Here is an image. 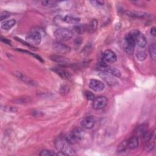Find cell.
<instances>
[{
	"label": "cell",
	"instance_id": "1",
	"mask_svg": "<svg viewBox=\"0 0 156 156\" xmlns=\"http://www.w3.org/2000/svg\"><path fill=\"white\" fill-rule=\"evenodd\" d=\"M84 136V131L80 128H74L69 134H68L65 138L66 141L70 144H74L79 141L81 140Z\"/></svg>",
	"mask_w": 156,
	"mask_h": 156
},
{
	"label": "cell",
	"instance_id": "2",
	"mask_svg": "<svg viewBox=\"0 0 156 156\" xmlns=\"http://www.w3.org/2000/svg\"><path fill=\"white\" fill-rule=\"evenodd\" d=\"M41 40V35L39 30L37 29L31 30L26 35V41L30 45L37 46L38 45Z\"/></svg>",
	"mask_w": 156,
	"mask_h": 156
},
{
	"label": "cell",
	"instance_id": "3",
	"mask_svg": "<svg viewBox=\"0 0 156 156\" xmlns=\"http://www.w3.org/2000/svg\"><path fill=\"white\" fill-rule=\"evenodd\" d=\"M54 35L59 41H66L72 38L73 33L69 29L59 28L55 30Z\"/></svg>",
	"mask_w": 156,
	"mask_h": 156
},
{
	"label": "cell",
	"instance_id": "4",
	"mask_svg": "<svg viewBox=\"0 0 156 156\" xmlns=\"http://www.w3.org/2000/svg\"><path fill=\"white\" fill-rule=\"evenodd\" d=\"M135 46V40L131 33L129 32L125 36V38L124 39V42L122 44L123 49L126 53L129 54H131L133 52Z\"/></svg>",
	"mask_w": 156,
	"mask_h": 156
},
{
	"label": "cell",
	"instance_id": "5",
	"mask_svg": "<svg viewBox=\"0 0 156 156\" xmlns=\"http://www.w3.org/2000/svg\"><path fill=\"white\" fill-rule=\"evenodd\" d=\"M134 40L135 44L140 48H144L147 44V40L144 35L138 30H133L130 32Z\"/></svg>",
	"mask_w": 156,
	"mask_h": 156
},
{
	"label": "cell",
	"instance_id": "6",
	"mask_svg": "<svg viewBox=\"0 0 156 156\" xmlns=\"http://www.w3.org/2000/svg\"><path fill=\"white\" fill-rule=\"evenodd\" d=\"M108 99L105 96H98L93 99L92 107L93 109L98 110L104 108L107 104Z\"/></svg>",
	"mask_w": 156,
	"mask_h": 156
},
{
	"label": "cell",
	"instance_id": "7",
	"mask_svg": "<svg viewBox=\"0 0 156 156\" xmlns=\"http://www.w3.org/2000/svg\"><path fill=\"white\" fill-rule=\"evenodd\" d=\"M99 74V76L110 86L113 87L118 84V81L111 74L105 71H101Z\"/></svg>",
	"mask_w": 156,
	"mask_h": 156
},
{
	"label": "cell",
	"instance_id": "8",
	"mask_svg": "<svg viewBox=\"0 0 156 156\" xmlns=\"http://www.w3.org/2000/svg\"><path fill=\"white\" fill-rule=\"evenodd\" d=\"M96 123V119L93 116H86L80 121V126L83 129L89 130L92 129Z\"/></svg>",
	"mask_w": 156,
	"mask_h": 156
},
{
	"label": "cell",
	"instance_id": "9",
	"mask_svg": "<svg viewBox=\"0 0 156 156\" xmlns=\"http://www.w3.org/2000/svg\"><path fill=\"white\" fill-rule=\"evenodd\" d=\"M53 49L58 53L66 54L70 52L71 48L60 41L54 42L52 44Z\"/></svg>",
	"mask_w": 156,
	"mask_h": 156
},
{
	"label": "cell",
	"instance_id": "10",
	"mask_svg": "<svg viewBox=\"0 0 156 156\" xmlns=\"http://www.w3.org/2000/svg\"><path fill=\"white\" fill-rule=\"evenodd\" d=\"M89 87L91 90L96 92L102 91L105 88L104 83L96 79H91L89 82Z\"/></svg>",
	"mask_w": 156,
	"mask_h": 156
},
{
	"label": "cell",
	"instance_id": "11",
	"mask_svg": "<svg viewBox=\"0 0 156 156\" xmlns=\"http://www.w3.org/2000/svg\"><path fill=\"white\" fill-rule=\"evenodd\" d=\"M116 60V55L113 51L110 49H107L105 51V52L103 54V60L105 62L112 63L115 62Z\"/></svg>",
	"mask_w": 156,
	"mask_h": 156
},
{
	"label": "cell",
	"instance_id": "12",
	"mask_svg": "<svg viewBox=\"0 0 156 156\" xmlns=\"http://www.w3.org/2000/svg\"><path fill=\"white\" fill-rule=\"evenodd\" d=\"M52 70L63 79H70L71 78V74L66 69L61 68H54Z\"/></svg>",
	"mask_w": 156,
	"mask_h": 156
},
{
	"label": "cell",
	"instance_id": "13",
	"mask_svg": "<svg viewBox=\"0 0 156 156\" xmlns=\"http://www.w3.org/2000/svg\"><path fill=\"white\" fill-rule=\"evenodd\" d=\"M127 144L128 149H135L137 148L139 145V140L138 136H133L127 139Z\"/></svg>",
	"mask_w": 156,
	"mask_h": 156
},
{
	"label": "cell",
	"instance_id": "14",
	"mask_svg": "<svg viewBox=\"0 0 156 156\" xmlns=\"http://www.w3.org/2000/svg\"><path fill=\"white\" fill-rule=\"evenodd\" d=\"M80 18H78L77 16L71 15H67L65 16L63 18V21L70 24H77L80 21Z\"/></svg>",
	"mask_w": 156,
	"mask_h": 156
},
{
	"label": "cell",
	"instance_id": "15",
	"mask_svg": "<svg viewBox=\"0 0 156 156\" xmlns=\"http://www.w3.org/2000/svg\"><path fill=\"white\" fill-rule=\"evenodd\" d=\"M98 26V22L97 20L96 19L91 20L90 21V23L88 24H87V31L89 34H92L96 31V30L97 29Z\"/></svg>",
	"mask_w": 156,
	"mask_h": 156
},
{
	"label": "cell",
	"instance_id": "16",
	"mask_svg": "<svg viewBox=\"0 0 156 156\" xmlns=\"http://www.w3.org/2000/svg\"><path fill=\"white\" fill-rule=\"evenodd\" d=\"M16 21L14 19H12L7 21H4L1 24V28L4 30H10L12 27L15 26Z\"/></svg>",
	"mask_w": 156,
	"mask_h": 156
},
{
	"label": "cell",
	"instance_id": "17",
	"mask_svg": "<svg viewBox=\"0 0 156 156\" xmlns=\"http://www.w3.org/2000/svg\"><path fill=\"white\" fill-rule=\"evenodd\" d=\"M127 15L136 18H144L149 16V15L147 13L143 12H135V11H130L127 12Z\"/></svg>",
	"mask_w": 156,
	"mask_h": 156
},
{
	"label": "cell",
	"instance_id": "18",
	"mask_svg": "<svg viewBox=\"0 0 156 156\" xmlns=\"http://www.w3.org/2000/svg\"><path fill=\"white\" fill-rule=\"evenodd\" d=\"M50 58H51V60H52L59 64H61V65L67 64L69 62V60L66 58H65L60 55H51V56H50Z\"/></svg>",
	"mask_w": 156,
	"mask_h": 156
},
{
	"label": "cell",
	"instance_id": "19",
	"mask_svg": "<svg viewBox=\"0 0 156 156\" xmlns=\"http://www.w3.org/2000/svg\"><path fill=\"white\" fill-rule=\"evenodd\" d=\"M14 75L19 79H20L21 80L23 81L25 83H29V84H34V82L30 79H29L28 77L26 76L25 75L23 74L22 73L18 72V71H15L14 73Z\"/></svg>",
	"mask_w": 156,
	"mask_h": 156
},
{
	"label": "cell",
	"instance_id": "20",
	"mask_svg": "<svg viewBox=\"0 0 156 156\" xmlns=\"http://www.w3.org/2000/svg\"><path fill=\"white\" fill-rule=\"evenodd\" d=\"M128 149V144H127V140H125L121 141L117 147L116 151L118 152H122L126 151Z\"/></svg>",
	"mask_w": 156,
	"mask_h": 156
},
{
	"label": "cell",
	"instance_id": "21",
	"mask_svg": "<svg viewBox=\"0 0 156 156\" xmlns=\"http://www.w3.org/2000/svg\"><path fill=\"white\" fill-rule=\"evenodd\" d=\"M136 57L140 61H144L147 57V53L145 50H138L136 52Z\"/></svg>",
	"mask_w": 156,
	"mask_h": 156
},
{
	"label": "cell",
	"instance_id": "22",
	"mask_svg": "<svg viewBox=\"0 0 156 156\" xmlns=\"http://www.w3.org/2000/svg\"><path fill=\"white\" fill-rule=\"evenodd\" d=\"M156 46H155V44L152 43L150 46H149V54L150 55L151 57V58L154 60H155L156 58Z\"/></svg>",
	"mask_w": 156,
	"mask_h": 156
},
{
	"label": "cell",
	"instance_id": "23",
	"mask_svg": "<svg viewBox=\"0 0 156 156\" xmlns=\"http://www.w3.org/2000/svg\"><path fill=\"white\" fill-rule=\"evenodd\" d=\"M74 30L79 34H82L87 30V24H79L74 27Z\"/></svg>",
	"mask_w": 156,
	"mask_h": 156
},
{
	"label": "cell",
	"instance_id": "24",
	"mask_svg": "<svg viewBox=\"0 0 156 156\" xmlns=\"http://www.w3.org/2000/svg\"><path fill=\"white\" fill-rule=\"evenodd\" d=\"M39 155L41 156H53V155H57V153H55L54 152L50 150L44 149L40 152Z\"/></svg>",
	"mask_w": 156,
	"mask_h": 156
},
{
	"label": "cell",
	"instance_id": "25",
	"mask_svg": "<svg viewBox=\"0 0 156 156\" xmlns=\"http://www.w3.org/2000/svg\"><path fill=\"white\" fill-rule=\"evenodd\" d=\"M69 91V87L67 85H62L60 88V93L62 95H65L68 93Z\"/></svg>",
	"mask_w": 156,
	"mask_h": 156
},
{
	"label": "cell",
	"instance_id": "26",
	"mask_svg": "<svg viewBox=\"0 0 156 156\" xmlns=\"http://www.w3.org/2000/svg\"><path fill=\"white\" fill-rule=\"evenodd\" d=\"M10 16V13L9 12L6 11L1 12L0 13V20L1 21H3L4 20L8 18Z\"/></svg>",
	"mask_w": 156,
	"mask_h": 156
},
{
	"label": "cell",
	"instance_id": "27",
	"mask_svg": "<svg viewBox=\"0 0 156 156\" xmlns=\"http://www.w3.org/2000/svg\"><path fill=\"white\" fill-rule=\"evenodd\" d=\"M16 50H18V51H21V52H24L28 53V54H30V55H32L33 57H34L35 58H37V59H38V60L41 61V62H44V61H43V60L41 58V57H40V56H38V55H37V54H33V53H32V52H29V51H26V50H22V49H16Z\"/></svg>",
	"mask_w": 156,
	"mask_h": 156
},
{
	"label": "cell",
	"instance_id": "28",
	"mask_svg": "<svg viewBox=\"0 0 156 156\" xmlns=\"http://www.w3.org/2000/svg\"><path fill=\"white\" fill-rule=\"evenodd\" d=\"M90 2L94 6L96 7H101L103 6L104 4V1H91Z\"/></svg>",
	"mask_w": 156,
	"mask_h": 156
},
{
	"label": "cell",
	"instance_id": "29",
	"mask_svg": "<svg viewBox=\"0 0 156 156\" xmlns=\"http://www.w3.org/2000/svg\"><path fill=\"white\" fill-rule=\"evenodd\" d=\"M85 97L87 98V99H88V100H93V99H94V94H93L91 92H90V91H85Z\"/></svg>",
	"mask_w": 156,
	"mask_h": 156
},
{
	"label": "cell",
	"instance_id": "30",
	"mask_svg": "<svg viewBox=\"0 0 156 156\" xmlns=\"http://www.w3.org/2000/svg\"><path fill=\"white\" fill-rule=\"evenodd\" d=\"M4 111L7 112L14 113V112H17V109L15 107H4Z\"/></svg>",
	"mask_w": 156,
	"mask_h": 156
},
{
	"label": "cell",
	"instance_id": "31",
	"mask_svg": "<svg viewBox=\"0 0 156 156\" xmlns=\"http://www.w3.org/2000/svg\"><path fill=\"white\" fill-rule=\"evenodd\" d=\"M41 2L42 5L44 6L53 5L55 3H56V2H55V1H41Z\"/></svg>",
	"mask_w": 156,
	"mask_h": 156
},
{
	"label": "cell",
	"instance_id": "32",
	"mask_svg": "<svg viewBox=\"0 0 156 156\" xmlns=\"http://www.w3.org/2000/svg\"><path fill=\"white\" fill-rule=\"evenodd\" d=\"M150 32H151V34L152 36H154V37H155V35H156V30H155V27H152V28L151 29V31H150Z\"/></svg>",
	"mask_w": 156,
	"mask_h": 156
},
{
	"label": "cell",
	"instance_id": "33",
	"mask_svg": "<svg viewBox=\"0 0 156 156\" xmlns=\"http://www.w3.org/2000/svg\"><path fill=\"white\" fill-rule=\"evenodd\" d=\"M1 41H3L4 43H7V44H10V41H9V40H8L7 39H6V38H2V37H1Z\"/></svg>",
	"mask_w": 156,
	"mask_h": 156
}]
</instances>
